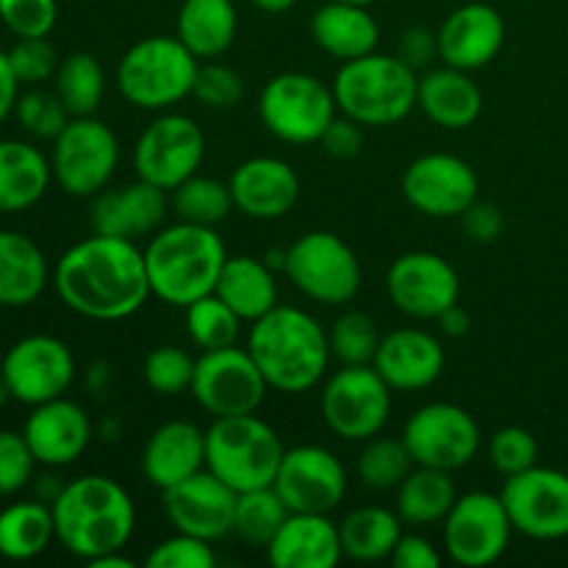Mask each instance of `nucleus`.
<instances>
[{
	"label": "nucleus",
	"mask_w": 568,
	"mask_h": 568,
	"mask_svg": "<svg viewBox=\"0 0 568 568\" xmlns=\"http://www.w3.org/2000/svg\"><path fill=\"white\" fill-rule=\"evenodd\" d=\"M225 261V242L214 227L181 220L155 233L144 247L150 292L175 308L214 294Z\"/></svg>",
	"instance_id": "nucleus-4"
},
{
	"label": "nucleus",
	"mask_w": 568,
	"mask_h": 568,
	"mask_svg": "<svg viewBox=\"0 0 568 568\" xmlns=\"http://www.w3.org/2000/svg\"><path fill=\"white\" fill-rule=\"evenodd\" d=\"M403 442L416 466L458 471L475 460L483 438L469 410L453 403H430L408 416Z\"/></svg>",
	"instance_id": "nucleus-14"
},
{
	"label": "nucleus",
	"mask_w": 568,
	"mask_h": 568,
	"mask_svg": "<svg viewBox=\"0 0 568 568\" xmlns=\"http://www.w3.org/2000/svg\"><path fill=\"white\" fill-rule=\"evenodd\" d=\"M488 458H491V466L499 475L514 477L538 464V442L525 427L508 425L491 436V442H488Z\"/></svg>",
	"instance_id": "nucleus-46"
},
{
	"label": "nucleus",
	"mask_w": 568,
	"mask_h": 568,
	"mask_svg": "<svg viewBox=\"0 0 568 568\" xmlns=\"http://www.w3.org/2000/svg\"><path fill=\"white\" fill-rule=\"evenodd\" d=\"M61 303L94 322H120L142 311L150 281L144 250L131 239L94 236L72 244L53 270Z\"/></svg>",
	"instance_id": "nucleus-1"
},
{
	"label": "nucleus",
	"mask_w": 568,
	"mask_h": 568,
	"mask_svg": "<svg viewBox=\"0 0 568 568\" xmlns=\"http://www.w3.org/2000/svg\"><path fill=\"white\" fill-rule=\"evenodd\" d=\"M283 455L286 447L275 427L255 414L222 416L205 430V469L236 494L272 486Z\"/></svg>",
	"instance_id": "nucleus-6"
},
{
	"label": "nucleus",
	"mask_w": 568,
	"mask_h": 568,
	"mask_svg": "<svg viewBox=\"0 0 568 568\" xmlns=\"http://www.w3.org/2000/svg\"><path fill=\"white\" fill-rule=\"evenodd\" d=\"M414 466L403 438L372 436L358 455L361 483L375 491H397L399 483L410 475Z\"/></svg>",
	"instance_id": "nucleus-42"
},
{
	"label": "nucleus",
	"mask_w": 568,
	"mask_h": 568,
	"mask_svg": "<svg viewBox=\"0 0 568 568\" xmlns=\"http://www.w3.org/2000/svg\"><path fill=\"white\" fill-rule=\"evenodd\" d=\"M255 6H258L261 11H266V14H283V11L292 9L297 0H253Z\"/></svg>",
	"instance_id": "nucleus-59"
},
{
	"label": "nucleus",
	"mask_w": 568,
	"mask_h": 568,
	"mask_svg": "<svg viewBox=\"0 0 568 568\" xmlns=\"http://www.w3.org/2000/svg\"><path fill=\"white\" fill-rule=\"evenodd\" d=\"M342 3H358V6H372V3H377V0H342Z\"/></svg>",
	"instance_id": "nucleus-61"
},
{
	"label": "nucleus",
	"mask_w": 568,
	"mask_h": 568,
	"mask_svg": "<svg viewBox=\"0 0 568 568\" xmlns=\"http://www.w3.org/2000/svg\"><path fill=\"white\" fill-rule=\"evenodd\" d=\"M338 536H342L344 558H353L358 564H377V560L392 558L394 547L403 538V519L397 510L366 505L344 516Z\"/></svg>",
	"instance_id": "nucleus-36"
},
{
	"label": "nucleus",
	"mask_w": 568,
	"mask_h": 568,
	"mask_svg": "<svg viewBox=\"0 0 568 568\" xmlns=\"http://www.w3.org/2000/svg\"><path fill=\"white\" fill-rule=\"evenodd\" d=\"M288 514L292 510L286 508V503L275 491V486L253 488V491L239 494L233 532L244 544H250V547L266 549L272 544V538L277 536V530L283 527V521L288 519Z\"/></svg>",
	"instance_id": "nucleus-39"
},
{
	"label": "nucleus",
	"mask_w": 568,
	"mask_h": 568,
	"mask_svg": "<svg viewBox=\"0 0 568 568\" xmlns=\"http://www.w3.org/2000/svg\"><path fill=\"white\" fill-rule=\"evenodd\" d=\"M11 397L22 405H42L64 397L75 377V358L61 338L26 336L6 353L0 366Z\"/></svg>",
	"instance_id": "nucleus-17"
},
{
	"label": "nucleus",
	"mask_w": 568,
	"mask_h": 568,
	"mask_svg": "<svg viewBox=\"0 0 568 568\" xmlns=\"http://www.w3.org/2000/svg\"><path fill=\"white\" fill-rule=\"evenodd\" d=\"M239 14L233 0H183L178 11V39L197 59H220L233 44Z\"/></svg>",
	"instance_id": "nucleus-34"
},
{
	"label": "nucleus",
	"mask_w": 568,
	"mask_h": 568,
	"mask_svg": "<svg viewBox=\"0 0 568 568\" xmlns=\"http://www.w3.org/2000/svg\"><path fill=\"white\" fill-rule=\"evenodd\" d=\"M444 347L433 333L419 327H399L381 338L372 366L392 392H422L442 377Z\"/></svg>",
	"instance_id": "nucleus-25"
},
{
	"label": "nucleus",
	"mask_w": 568,
	"mask_h": 568,
	"mask_svg": "<svg viewBox=\"0 0 568 568\" xmlns=\"http://www.w3.org/2000/svg\"><path fill=\"white\" fill-rule=\"evenodd\" d=\"M331 353L344 366H366L375 361L381 347V331L377 322L366 311H344L331 327Z\"/></svg>",
	"instance_id": "nucleus-43"
},
{
	"label": "nucleus",
	"mask_w": 568,
	"mask_h": 568,
	"mask_svg": "<svg viewBox=\"0 0 568 568\" xmlns=\"http://www.w3.org/2000/svg\"><path fill=\"white\" fill-rule=\"evenodd\" d=\"M89 566L92 568H133V560L125 558L122 552H109V555H103V558L89 560Z\"/></svg>",
	"instance_id": "nucleus-58"
},
{
	"label": "nucleus",
	"mask_w": 568,
	"mask_h": 568,
	"mask_svg": "<svg viewBox=\"0 0 568 568\" xmlns=\"http://www.w3.org/2000/svg\"><path fill=\"white\" fill-rule=\"evenodd\" d=\"M55 538L53 510L42 503H14L0 510V558L33 560Z\"/></svg>",
	"instance_id": "nucleus-37"
},
{
	"label": "nucleus",
	"mask_w": 568,
	"mask_h": 568,
	"mask_svg": "<svg viewBox=\"0 0 568 568\" xmlns=\"http://www.w3.org/2000/svg\"><path fill=\"white\" fill-rule=\"evenodd\" d=\"M197 61L178 37L139 39L120 59L116 87L136 109L166 111L192 94Z\"/></svg>",
	"instance_id": "nucleus-7"
},
{
	"label": "nucleus",
	"mask_w": 568,
	"mask_h": 568,
	"mask_svg": "<svg viewBox=\"0 0 568 568\" xmlns=\"http://www.w3.org/2000/svg\"><path fill=\"white\" fill-rule=\"evenodd\" d=\"M216 564V555L211 541H203L189 532H178L164 538L153 552L144 558L148 568H211Z\"/></svg>",
	"instance_id": "nucleus-49"
},
{
	"label": "nucleus",
	"mask_w": 568,
	"mask_h": 568,
	"mask_svg": "<svg viewBox=\"0 0 568 568\" xmlns=\"http://www.w3.org/2000/svg\"><path fill=\"white\" fill-rule=\"evenodd\" d=\"M386 292L394 308L414 320H438L449 305L460 303V277L438 253L414 250L388 266Z\"/></svg>",
	"instance_id": "nucleus-20"
},
{
	"label": "nucleus",
	"mask_w": 568,
	"mask_h": 568,
	"mask_svg": "<svg viewBox=\"0 0 568 568\" xmlns=\"http://www.w3.org/2000/svg\"><path fill=\"white\" fill-rule=\"evenodd\" d=\"M214 294L244 322H255L277 305L275 270L253 255H227Z\"/></svg>",
	"instance_id": "nucleus-33"
},
{
	"label": "nucleus",
	"mask_w": 568,
	"mask_h": 568,
	"mask_svg": "<svg viewBox=\"0 0 568 568\" xmlns=\"http://www.w3.org/2000/svg\"><path fill=\"white\" fill-rule=\"evenodd\" d=\"M142 375L148 388H153L161 397H178V394L189 392L194 381V358L181 347H155L148 353L142 366Z\"/></svg>",
	"instance_id": "nucleus-44"
},
{
	"label": "nucleus",
	"mask_w": 568,
	"mask_h": 568,
	"mask_svg": "<svg viewBox=\"0 0 568 568\" xmlns=\"http://www.w3.org/2000/svg\"><path fill=\"white\" fill-rule=\"evenodd\" d=\"M397 55L410 67V70H427L438 55V31H430L425 26H414L399 39Z\"/></svg>",
	"instance_id": "nucleus-53"
},
{
	"label": "nucleus",
	"mask_w": 568,
	"mask_h": 568,
	"mask_svg": "<svg viewBox=\"0 0 568 568\" xmlns=\"http://www.w3.org/2000/svg\"><path fill=\"white\" fill-rule=\"evenodd\" d=\"M322 419L344 442H369L392 414V388L372 364L342 366L322 388Z\"/></svg>",
	"instance_id": "nucleus-11"
},
{
	"label": "nucleus",
	"mask_w": 568,
	"mask_h": 568,
	"mask_svg": "<svg viewBox=\"0 0 568 568\" xmlns=\"http://www.w3.org/2000/svg\"><path fill=\"white\" fill-rule=\"evenodd\" d=\"M233 205L250 220H281L297 205L300 178L288 161L255 155L242 161L227 181Z\"/></svg>",
	"instance_id": "nucleus-22"
},
{
	"label": "nucleus",
	"mask_w": 568,
	"mask_h": 568,
	"mask_svg": "<svg viewBox=\"0 0 568 568\" xmlns=\"http://www.w3.org/2000/svg\"><path fill=\"white\" fill-rule=\"evenodd\" d=\"M311 33L327 55L342 61L375 53L381 42V26L369 14V6L342 3V0H327L316 9Z\"/></svg>",
	"instance_id": "nucleus-30"
},
{
	"label": "nucleus",
	"mask_w": 568,
	"mask_h": 568,
	"mask_svg": "<svg viewBox=\"0 0 568 568\" xmlns=\"http://www.w3.org/2000/svg\"><path fill=\"white\" fill-rule=\"evenodd\" d=\"M161 494H164L166 519L178 532H189L203 541H220L233 532L239 494L214 471L200 469L197 475Z\"/></svg>",
	"instance_id": "nucleus-21"
},
{
	"label": "nucleus",
	"mask_w": 568,
	"mask_h": 568,
	"mask_svg": "<svg viewBox=\"0 0 568 568\" xmlns=\"http://www.w3.org/2000/svg\"><path fill=\"white\" fill-rule=\"evenodd\" d=\"M266 558L277 568L338 566L344 558L338 525H333L331 514H288L266 547Z\"/></svg>",
	"instance_id": "nucleus-28"
},
{
	"label": "nucleus",
	"mask_w": 568,
	"mask_h": 568,
	"mask_svg": "<svg viewBox=\"0 0 568 568\" xmlns=\"http://www.w3.org/2000/svg\"><path fill=\"white\" fill-rule=\"evenodd\" d=\"M460 222H464V231L471 242L477 244H491L503 236L505 231V216L503 209L491 200L477 197L469 209L460 214Z\"/></svg>",
	"instance_id": "nucleus-52"
},
{
	"label": "nucleus",
	"mask_w": 568,
	"mask_h": 568,
	"mask_svg": "<svg viewBox=\"0 0 568 568\" xmlns=\"http://www.w3.org/2000/svg\"><path fill=\"white\" fill-rule=\"evenodd\" d=\"M59 17L55 0H0V20L17 39L48 37Z\"/></svg>",
	"instance_id": "nucleus-48"
},
{
	"label": "nucleus",
	"mask_w": 568,
	"mask_h": 568,
	"mask_svg": "<svg viewBox=\"0 0 568 568\" xmlns=\"http://www.w3.org/2000/svg\"><path fill=\"white\" fill-rule=\"evenodd\" d=\"M22 436H26L37 464L59 469V466L75 464L87 453L89 442H92V422L81 405L59 397L33 405V414L28 416Z\"/></svg>",
	"instance_id": "nucleus-24"
},
{
	"label": "nucleus",
	"mask_w": 568,
	"mask_h": 568,
	"mask_svg": "<svg viewBox=\"0 0 568 568\" xmlns=\"http://www.w3.org/2000/svg\"><path fill=\"white\" fill-rule=\"evenodd\" d=\"M272 486L292 514H333L347 494V469L331 449L303 444L286 449Z\"/></svg>",
	"instance_id": "nucleus-18"
},
{
	"label": "nucleus",
	"mask_w": 568,
	"mask_h": 568,
	"mask_svg": "<svg viewBox=\"0 0 568 568\" xmlns=\"http://www.w3.org/2000/svg\"><path fill=\"white\" fill-rule=\"evenodd\" d=\"M333 87L308 72H281L266 81L258 98V114L266 131L288 144L320 142L336 120Z\"/></svg>",
	"instance_id": "nucleus-8"
},
{
	"label": "nucleus",
	"mask_w": 568,
	"mask_h": 568,
	"mask_svg": "<svg viewBox=\"0 0 568 568\" xmlns=\"http://www.w3.org/2000/svg\"><path fill=\"white\" fill-rule=\"evenodd\" d=\"M33 466H37V458H33L26 436L0 430V497L22 491L31 483Z\"/></svg>",
	"instance_id": "nucleus-50"
},
{
	"label": "nucleus",
	"mask_w": 568,
	"mask_h": 568,
	"mask_svg": "<svg viewBox=\"0 0 568 568\" xmlns=\"http://www.w3.org/2000/svg\"><path fill=\"white\" fill-rule=\"evenodd\" d=\"M253 355L270 388L303 394L325 377L331 364V336L311 314L275 305L270 314L253 322L247 336Z\"/></svg>",
	"instance_id": "nucleus-3"
},
{
	"label": "nucleus",
	"mask_w": 568,
	"mask_h": 568,
	"mask_svg": "<svg viewBox=\"0 0 568 568\" xmlns=\"http://www.w3.org/2000/svg\"><path fill=\"white\" fill-rule=\"evenodd\" d=\"M392 560L397 568H438L442 566V555H438V549L433 547L430 541H427L425 536H416V532H410V536H405L397 541V547H394L392 552Z\"/></svg>",
	"instance_id": "nucleus-55"
},
{
	"label": "nucleus",
	"mask_w": 568,
	"mask_h": 568,
	"mask_svg": "<svg viewBox=\"0 0 568 568\" xmlns=\"http://www.w3.org/2000/svg\"><path fill=\"white\" fill-rule=\"evenodd\" d=\"M53 178V166L42 150L28 142H0V214H14L37 205Z\"/></svg>",
	"instance_id": "nucleus-32"
},
{
	"label": "nucleus",
	"mask_w": 568,
	"mask_h": 568,
	"mask_svg": "<svg viewBox=\"0 0 568 568\" xmlns=\"http://www.w3.org/2000/svg\"><path fill=\"white\" fill-rule=\"evenodd\" d=\"M503 505L516 532L536 541L568 538V475L549 466H530L508 477Z\"/></svg>",
	"instance_id": "nucleus-16"
},
{
	"label": "nucleus",
	"mask_w": 568,
	"mask_h": 568,
	"mask_svg": "<svg viewBox=\"0 0 568 568\" xmlns=\"http://www.w3.org/2000/svg\"><path fill=\"white\" fill-rule=\"evenodd\" d=\"M166 192L142 181L120 189H103L92 200V231L100 236L139 239L159 231L166 216Z\"/></svg>",
	"instance_id": "nucleus-26"
},
{
	"label": "nucleus",
	"mask_w": 568,
	"mask_h": 568,
	"mask_svg": "<svg viewBox=\"0 0 568 568\" xmlns=\"http://www.w3.org/2000/svg\"><path fill=\"white\" fill-rule=\"evenodd\" d=\"M364 125H358L355 120H349V116H336V120L327 125V131L322 133V148L327 150V155H333V159H355V155L361 153V148H364V131H361Z\"/></svg>",
	"instance_id": "nucleus-54"
},
{
	"label": "nucleus",
	"mask_w": 568,
	"mask_h": 568,
	"mask_svg": "<svg viewBox=\"0 0 568 568\" xmlns=\"http://www.w3.org/2000/svg\"><path fill=\"white\" fill-rule=\"evenodd\" d=\"M453 471L414 466L410 475L397 488V516L403 525L433 527L447 519L458 499V488L453 483Z\"/></svg>",
	"instance_id": "nucleus-35"
},
{
	"label": "nucleus",
	"mask_w": 568,
	"mask_h": 568,
	"mask_svg": "<svg viewBox=\"0 0 568 568\" xmlns=\"http://www.w3.org/2000/svg\"><path fill=\"white\" fill-rule=\"evenodd\" d=\"M200 469H205V433L194 422H166L144 444L142 475L159 491L178 486Z\"/></svg>",
	"instance_id": "nucleus-27"
},
{
	"label": "nucleus",
	"mask_w": 568,
	"mask_h": 568,
	"mask_svg": "<svg viewBox=\"0 0 568 568\" xmlns=\"http://www.w3.org/2000/svg\"><path fill=\"white\" fill-rule=\"evenodd\" d=\"M14 111L20 125L37 139H55L64 131L67 122L72 120L70 111L59 100V94L42 92V89H33V92H26L22 98H17Z\"/></svg>",
	"instance_id": "nucleus-45"
},
{
	"label": "nucleus",
	"mask_w": 568,
	"mask_h": 568,
	"mask_svg": "<svg viewBox=\"0 0 568 568\" xmlns=\"http://www.w3.org/2000/svg\"><path fill=\"white\" fill-rule=\"evenodd\" d=\"M186 333L203 353L209 349L233 347L242 336V316L220 300L216 294H205V297L194 300L186 305Z\"/></svg>",
	"instance_id": "nucleus-41"
},
{
	"label": "nucleus",
	"mask_w": 568,
	"mask_h": 568,
	"mask_svg": "<svg viewBox=\"0 0 568 568\" xmlns=\"http://www.w3.org/2000/svg\"><path fill=\"white\" fill-rule=\"evenodd\" d=\"M505 44V20L494 6L466 3L438 28V55L444 64L475 72L491 64Z\"/></svg>",
	"instance_id": "nucleus-23"
},
{
	"label": "nucleus",
	"mask_w": 568,
	"mask_h": 568,
	"mask_svg": "<svg viewBox=\"0 0 568 568\" xmlns=\"http://www.w3.org/2000/svg\"><path fill=\"white\" fill-rule=\"evenodd\" d=\"M444 525V549L449 560L464 568H486L497 564L510 547L514 525L503 497L469 491L455 499Z\"/></svg>",
	"instance_id": "nucleus-12"
},
{
	"label": "nucleus",
	"mask_w": 568,
	"mask_h": 568,
	"mask_svg": "<svg viewBox=\"0 0 568 568\" xmlns=\"http://www.w3.org/2000/svg\"><path fill=\"white\" fill-rule=\"evenodd\" d=\"M333 94L338 111L358 125H397L419 103V75L399 55L369 53L344 61Z\"/></svg>",
	"instance_id": "nucleus-5"
},
{
	"label": "nucleus",
	"mask_w": 568,
	"mask_h": 568,
	"mask_svg": "<svg viewBox=\"0 0 568 568\" xmlns=\"http://www.w3.org/2000/svg\"><path fill=\"white\" fill-rule=\"evenodd\" d=\"M170 205L181 222H194V225L209 227L227 220V214L236 209L231 186L220 183L216 178L200 175V172L189 178V181H183L181 186L172 189Z\"/></svg>",
	"instance_id": "nucleus-40"
},
{
	"label": "nucleus",
	"mask_w": 568,
	"mask_h": 568,
	"mask_svg": "<svg viewBox=\"0 0 568 568\" xmlns=\"http://www.w3.org/2000/svg\"><path fill=\"white\" fill-rule=\"evenodd\" d=\"M436 322H438V325H442V331L447 333L449 338L466 336V333H469V327H471V316L466 314L464 308H460V303L449 305V308L444 311V314L438 316Z\"/></svg>",
	"instance_id": "nucleus-57"
},
{
	"label": "nucleus",
	"mask_w": 568,
	"mask_h": 568,
	"mask_svg": "<svg viewBox=\"0 0 568 568\" xmlns=\"http://www.w3.org/2000/svg\"><path fill=\"white\" fill-rule=\"evenodd\" d=\"M17 92H20V81H17L14 70H11L9 53L0 50V125H3L6 116L14 111L17 98H20Z\"/></svg>",
	"instance_id": "nucleus-56"
},
{
	"label": "nucleus",
	"mask_w": 568,
	"mask_h": 568,
	"mask_svg": "<svg viewBox=\"0 0 568 568\" xmlns=\"http://www.w3.org/2000/svg\"><path fill=\"white\" fill-rule=\"evenodd\" d=\"M50 281L48 261L31 236L0 231V305L26 308L42 297Z\"/></svg>",
	"instance_id": "nucleus-31"
},
{
	"label": "nucleus",
	"mask_w": 568,
	"mask_h": 568,
	"mask_svg": "<svg viewBox=\"0 0 568 568\" xmlns=\"http://www.w3.org/2000/svg\"><path fill=\"white\" fill-rule=\"evenodd\" d=\"M419 105L425 116L447 131H464L483 114V92L469 72L458 67H436L419 78Z\"/></svg>",
	"instance_id": "nucleus-29"
},
{
	"label": "nucleus",
	"mask_w": 568,
	"mask_h": 568,
	"mask_svg": "<svg viewBox=\"0 0 568 568\" xmlns=\"http://www.w3.org/2000/svg\"><path fill=\"white\" fill-rule=\"evenodd\" d=\"M11 70H14L20 83H42L59 70V59H55L53 44L44 37L37 39H17L14 48L9 50Z\"/></svg>",
	"instance_id": "nucleus-51"
},
{
	"label": "nucleus",
	"mask_w": 568,
	"mask_h": 568,
	"mask_svg": "<svg viewBox=\"0 0 568 568\" xmlns=\"http://www.w3.org/2000/svg\"><path fill=\"white\" fill-rule=\"evenodd\" d=\"M9 397H11V392H9V386H6L3 375H0V408H3L6 399H9Z\"/></svg>",
	"instance_id": "nucleus-60"
},
{
	"label": "nucleus",
	"mask_w": 568,
	"mask_h": 568,
	"mask_svg": "<svg viewBox=\"0 0 568 568\" xmlns=\"http://www.w3.org/2000/svg\"><path fill=\"white\" fill-rule=\"evenodd\" d=\"M192 94L197 98V103H203L205 109H220L227 111L233 105L242 103L244 98V83L233 67L220 64V61H205L200 64L197 78H194Z\"/></svg>",
	"instance_id": "nucleus-47"
},
{
	"label": "nucleus",
	"mask_w": 568,
	"mask_h": 568,
	"mask_svg": "<svg viewBox=\"0 0 568 568\" xmlns=\"http://www.w3.org/2000/svg\"><path fill=\"white\" fill-rule=\"evenodd\" d=\"M205 159V133L192 116L186 114H161L150 122L136 139L133 150V166L142 181L172 192L197 175Z\"/></svg>",
	"instance_id": "nucleus-15"
},
{
	"label": "nucleus",
	"mask_w": 568,
	"mask_h": 568,
	"mask_svg": "<svg viewBox=\"0 0 568 568\" xmlns=\"http://www.w3.org/2000/svg\"><path fill=\"white\" fill-rule=\"evenodd\" d=\"M288 281L320 305H347L361 292V264L353 247L331 231L303 233L286 250Z\"/></svg>",
	"instance_id": "nucleus-9"
},
{
	"label": "nucleus",
	"mask_w": 568,
	"mask_h": 568,
	"mask_svg": "<svg viewBox=\"0 0 568 568\" xmlns=\"http://www.w3.org/2000/svg\"><path fill=\"white\" fill-rule=\"evenodd\" d=\"M270 383L255 366L253 355L242 347L209 349L194 361V381L189 392L200 408L214 419L255 414L266 397Z\"/></svg>",
	"instance_id": "nucleus-13"
},
{
	"label": "nucleus",
	"mask_w": 568,
	"mask_h": 568,
	"mask_svg": "<svg viewBox=\"0 0 568 568\" xmlns=\"http://www.w3.org/2000/svg\"><path fill=\"white\" fill-rule=\"evenodd\" d=\"M50 510L61 547L87 564L122 552L136 530L131 494L105 475H83L61 486Z\"/></svg>",
	"instance_id": "nucleus-2"
},
{
	"label": "nucleus",
	"mask_w": 568,
	"mask_h": 568,
	"mask_svg": "<svg viewBox=\"0 0 568 568\" xmlns=\"http://www.w3.org/2000/svg\"><path fill=\"white\" fill-rule=\"evenodd\" d=\"M480 192L477 172L469 161L453 153H425L408 164L403 175V194L419 214L433 220H455L464 214Z\"/></svg>",
	"instance_id": "nucleus-19"
},
{
	"label": "nucleus",
	"mask_w": 568,
	"mask_h": 568,
	"mask_svg": "<svg viewBox=\"0 0 568 568\" xmlns=\"http://www.w3.org/2000/svg\"><path fill=\"white\" fill-rule=\"evenodd\" d=\"M55 94L70 116H92L105 94L103 64L92 53H70L53 75Z\"/></svg>",
	"instance_id": "nucleus-38"
},
{
	"label": "nucleus",
	"mask_w": 568,
	"mask_h": 568,
	"mask_svg": "<svg viewBox=\"0 0 568 568\" xmlns=\"http://www.w3.org/2000/svg\"><path fill=\"white\" fill-rule=\"evenodd\" d=\"M120 164L116 133L98 116H72L53 139V178L72 197H94Z\"/></svg>",
	"instance_id": "nucleus-10"
}]
</instances>
